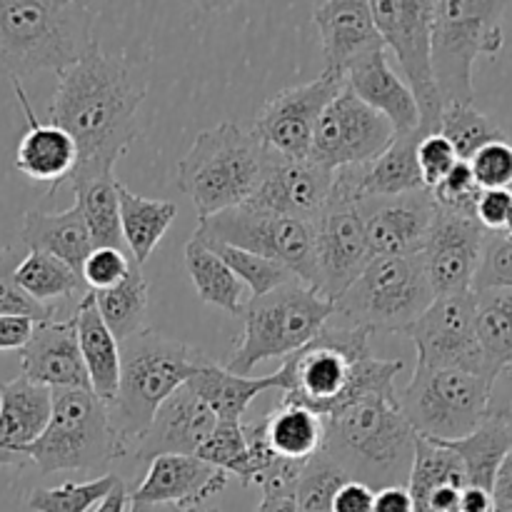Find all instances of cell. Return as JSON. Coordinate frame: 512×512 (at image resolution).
<instances>
[{
    "label": "cell",
    "mask_w": 512,
    "mask_h": 512,
    "mask_svg": "<svg viewBox=\"0 0 512 512\" xmlns=\"http://www.w3.org/2000/svg\"><path fill=\"white\" fill-rule=\"evenodd\" d=\"M145 95L143 73L128 58L103 53L98 45L58 75L48 115L50 125L65 130L78 150L68 185L113 175L115 163L138 138L135 118Z\"/></svg>",
    "instance_id": "obj_1"
},
{
    "label": "cell",
    "mask_w": 512,
    "mask_h": 512,
    "mask_svg": "<svg viewBox=\"0 0 512 512\" xmlns=\"http://www.w3.org/2000/svg\"><path fill=\"white\" fill-rule=\"evenodd\" d=\"M370 335L355 325H325L318 338L295 350L275 373L283 403L303 405L328 418L345 403L373 393H395L403 360L370 353Z\"/></svg>",
    "instance_id": "obj_2"
},
{
    "label": "cell",
    "mask_w": 512,
    "mask_h": 512,
    "mask_svg": "<svg viewBox=\"0 0 512 512\" xmlns=\"http://www.w3.org/2000/svg\"><path fill=\"white\" fill-rule=\"evenodd\" d=\"M323 453L370 490L408 488L418 435L400 413L398 395L355 398L323 418Z\"/></svg>",
    "instance_id": "obj_3"
},
{
    "label": "cell",
    "mask_w": 512,
    "mask_h": 512,
    "mask_svg": "<svg viewBox=\"0 0 512 512\" xmlns=\"http://www.w3.org/2000/svg\"><path fill=\"white\" fill-rule=\"evenodd\" d=\"M205 355L153 328L120 343V380L110 400L108 423L118 458L133 453V445L153 423L160 405L183 388L205 363Z\"/></svg>",
    "instance_id": "obj_4"
},
{
    "label": "cell",
    "mask_w": 512,
    "mask_h": 512,
    "mask_svg": "<svg viewBox=\"0 0 512 512\" xmlns=\"http://www.w3.org/2000/svg\"><path fill=\"white\" fill-rule=\"evenodd\" d=\"M95 13L68 0H0V75H60L90 53Z\"/></svg>",
    "instance_id": "obj_5"
},
{
    "label": "cell",
    "mask_w": 512,
    "mask_h": 512,
    "mask_svg": "<svg viewBox=\"0 0 512 512\" xmlns=\"http://www.w3.org/2000/svg\"><path fill=\"white\" fill-rule=\"evenodd\" d=\"M263 158L265 145L230 120L203 130L178 163V185L193 200L198 220L248 203Z\"/></svg>",
    "instance_id": "obj_6"
},
{
    "label": "cell",
    "mask_w": 512,
    "mask_h": 512,
    "mask_svg": "<svg viewBox=\"0 0 512 512\" xmlns=\"http://www.w3.org/2000/svg\"><path fill=\"white\" fill-rule=\"evenodd\" d=\"M240 315L245 320L243 335L225 360V368L250 378L263 360L288 358L318 338L335 315V303L295 278L250 300Z\"/></svg>",
    "instance_id": "obj_7"
},
{
    "label": "cell",
    "mask_w": 512,
    "mask_h": 512,
    "mask_svg": "<svg viewBox=\"0 0 512 512\" xmlns=\"http://www.w3.org/2000/svg\"><path fill=\"white\" fill-rule=\"evenodd\" d=\"M508 3L438 0L433 3L430 48L433 75L445 105L475 103L473 68L480 55L500 53L505 43L503 15Z\"/></svg>",
    "instance_id": "obj_8"
},
{
    "label": "cell",
    "mask_w": 512,
    "mask_h": 512,
    "mask_svg": "<svg viewBox=\"0 0 512 512\" xmlns=\"http://www.w3.org/2000/svg\"><path fill=\"white\" fill-rule=\"evenodd\" d=\"M435 290L420 255L410 258H373L360 278L335 300V315L345 325L368 333L403 335L430 305Z\"/></svg>",
    "instance_id": "obj_9"
},
{
    "label": "cell",
    "mask_w": 512,
    "mask_h": 512,
    "mask_svg": "<svg viewBox=\"0 0 512 512\" xmlns=\"http://www.w3.org/2000/svg\"><path fill=\"white\" fill-rule=\"evenodd\" d=\"M40 475L80 470L95 473L118 460L108 408L93 390H53V410L45 433L23 453Z\"/></svg>",
    "instance_id": "obj_10"
},
{
    "label": "cell",
    "mask_w": 512,
    "mask_h": 512,
    "mask_svg": "<svg viewBox=\"0 0 512 512\" xmlns=\"http://www.w3.org/2000/svg\"><path fill=\"white\" fill-rule=\"evenodd\" d=\"M490 390L493 380L485 375L415 365L398 405L418 438L450 443L470 435L488 418Z\"/></svg>",
    "instance_id": "obj_11"
},
{
    "label": "cell",
    "mask_w": 512,
    "mask_h": 512,
    "mask_svg": "<svg viewBox=\"0 0 512 512\" xmlns=\"http://www.w3.org/2000/svg\"><path fill=\"white\" fill-rule=\"evenodd\" d=\"M195 235L275 260L285 265L300 283L315 290L313 223L285 218L243 203L198 220Z\"/></svg>",
    "instance_id": "obj_12"
},
{
    "label": "cell",
    "mask_w": 512,
    "mask_h": 512,
    "mask_svg": "<svg viewBox=\"0 0 512 512\" xmlns=\"http://www.w3.org/2000/svg\"><path fill=\"white\" fill-rule=\"evenodd\" d=\"M373 20L383 35L385 50H393L403 68L405 83L413 90L420 113V135L438 133L443 100L433 75V48H430V0H375L370 3Z\"/></svg>",
    "instance_id": "obj_13"
},
{
    "label": "cell",
    "mask_w": 512,
    "mask_h": 512,
    "mask_svg": "<svg viewBox=\"0 0 512 512\" xmlns=\"http://www.w3.org/2000/svg\"><path fill=\"white\" fill-rule=\"evenodd\" d=\"M418 350L415 365L433 370H465L495 380L475 330V295H443L405 330Z\"/></svg>",
    "instance_id": "obj_14"
},
{
    "label": "cell",
    "mask_w": 512,
    "mask_h": 512,
    "mask_svg": "<svg viewBox=\"0 0 512 512\" xmlns=\"http://www.w3.org/2000/svg\"><path fill=\"white\" fill-rule=\"evenodd\" d=\"M395 138V128L345 85L320 115L310 160L328 170L365 165Z\"/></svg>",
    "instance_id": "obj_15"
},
{
    "label": "cell",
    "mask_w": 512,
    "mask_h": 512,
    "mask_svg": "<svg viewBox=\"0 0 512 512\" xmlns=\"http://www.w3.org/2000/svg\"><path fill=\"white\" fill-rule=\"evenodd\" d=\"M343 88V75L330 70H323L310 83L290 85L263 105L250 133L275 153L300 160L310 158L320 115Z\"/></svg>",
    "instance_id": "obj_16"
},
{
    "label": "cell",
    "mask_w": 512,
    "mask_h": 512,
    "mask_svg": "<svg viewBox=\"0 0 512 512\" xmlns=\"http://www.w3.org/2000/svg\"><path fill=\"white\" fill-rule=\"evenodd\" d=\"M313 243L315 290L335 303L373 260L358 203L330 200L313 223Z\"/></svg>",
    "instance_id": "obj_17"
},
{
    "label": "cell",
    "mask_w": 512,
    "mask_h": 512,
    "mask_svg": "<svg viewBox=\"0 0 512 512\" xmlns=\"http://www.w3.org/2000/svg\"><path fill=\"white\" fill-rule=\"evenodd\" d=\"M333 198V170L310 158H288L265 148L258 185L248 198L250 208L315 223Z\"/></svg>",
    "instance_id": "obj_18"
},
{
    "label": "cell",
    "mask_w": 512,
    "mask_h": 512,
    "mask_svg": "<svg viewBox=\"0 0 512 512\" xmlns=\"http://www.w3.org/2000/svg\"><path fill=\"white\" fill-rule=\"evenodd\" d=\"M485 240H488V230L478 220L438 208L423 253H420L425 273L438 298L473 293Z\"/></svg>",
    "instance_id": "obj_19"
},
{
    "label": "cell",
    "mask_w": 512,
    "mask_h": 512,
    "mask_svg": "<svg viewBox=\"0 0 512 512\" xmlns=\"http://www.w3.org/2000/svg\"><path fill=\"white\" fill-rule=\"evenodd\" d=\"M358 213L365 223L373 258H410L423 253L438 205L430 190H413L360 200Z\"/></svg>",
    "instance_id": "obj_20"
},
{
    "label": "cell",
    "mask_w": 512,
    "mask_h": 512,
    "mask_svg": "<svg viewBox=\"0 0 512 512\" xmlns=\"http://www.w3.org/2000/svg\"><path fill=\"white\" fill-rule=\"evenodd\" d=\"M215 425L218 418L210 413L208 405L183 385L160 405L153 423L140 435L130 455L145 465L160 455H195Z\"/></svg>",
    "instance_id": "obj_21"
},
{
    "label": "cell",
    "mask_w": 512,
    "mask_h": 512,
    "mask_svg": "<svg viewBox=\"0 0 512 512\" xmlns=\"http://www.w3.org/2000/svg\"><path fill=\"white\" fill-rule=\"evenodd\" d=\"M323 40L325 70L343 75L358 60L385 50L383 35L373 20V10L365 0H328L313 10Z\"/></svg>",
    "instance_id": "obj_22"
},
{
    "label": "cell",
    "mask_w": 512,
    "mask_h": 512,
    "mask_svg": "<svg viewBox=\"0 0 512 512\" xmlns=\"http://www.w3.org/2000/svg\"><path fill=\"white\" fill-rule=\"evenodd\" d=\"M23 378L50 390H90L88 370L75 335V320H45L35 323L33 335L20 348Z\"/></svg>",
    "instance_id": "obj_23"
},
{
    "label": "cell",
    "mask_w": 512,
    "mask_h": 512,
    "mask_svg": "<svg viewBox=\"0 0 512 512\" xmlns=\"http://www.w3.org/2000/svg\"><path fill=\"white\" fill-rule=\"evenodd\" d=\"M228 475L195 455H160L148 465L143 483L130 493L138 503H170L195 508L208 503L228 485Z\"/></svg>",
    "instance_id": "obj_24"
},
{
    "label": "cell",
    "mask_w": 512,
    "mask_h": 512,
    "mask_svg": "<svg viewBox=\"0 0 512 512\" xmlns=\"http://www.w3.org/2000/svg\"><path fill=\"white\" fill-rule=\"evenodd\" d=\"M13 90L20 100L28 130L20 138L15 150V170L30 178L33 183L48 185V195H53L60 185L68 183L78 163V150L70 135L58 125H43L33 113L28 95H25L20 80H13Z\"/></svg>",
    "instance_id": "obj_25"
},
{
    "label": "cell",
    "mask_w": 512,
    "mask_h": 512,
    "mask_svg": "<svg viewBox=\"0 0 512 512\" xmlns=\"http://www.w3.org/2000/svg\"><path fill=\"white\" fill-rule=\"evenodd\" d=\"M53 410V390L28 378L0 385V465H25L23 453L45 433Z\"/></svg>",
    "instance_id": "obj_26"
},
{
    "label": "cell",
    "mask_w": 512,
    "mask_h": 512,
    "mask_svg": "<svg viewBox=\"0 0 512 512\" xmlns=\"http://www.w3.org/2000/svg\"><path fill=\"white\" fill-rule=\"evenodd\" d=\"M345 85L375 113L383 115L395 128V135L420 133V113L413 90L388 63V50H378L358 60L345 73Z\"/></svg>",
    "instance_id": "obj_27"
},
{
    "label": "cell",
    "mask_w": 512,
    "mask_h": 512,
    "mask_svg": "<svg viewBox=\"0 0 512 512\" xmlns=\"http://www.w3.org/2000/svg\"><path fill=\"white\" fill-rule=\"evenodd\" d=\"M73 320L80 355H83L85 370H88L90 390L95 393V398L108 405L115 398L120 380V343L100 318L93 293L78 300Z\"/></svg>",
    "instance_id": "obj_28"
},
{
    "label": "cell",
    "mask_w": 512,
    "mask_h": 512,
    "mask_svg": "<svg viewBox=\"0 0 512 512\" xmlns=\"http://www.w3.org/2000/svg\"><path fill=\"white\" fill-rule=\"evenodd\" d=\"M20 238L28 245V250L53 255V258L63 260L65 265L78 270V273L85 260H88V255L95 250L78 205L60 210V213L28 210L23 218Z\"/></svg>",
    "instance_id": "obj_29"
},
{
    "label": "cell",
    "mask_w": 512,
    "mask_h": 512,
    "mask_svg": "<svg viewBox=\"0 0 512 512\" xmlns=\"http://www.w3.org/2000/svg\"><path fill=\"white\" fill-rule=\"evenodd\" d=\"M185 385L208 405L218 423H243V415L250 403L265 390L278 388L275 373L265 375V378H245V375L230 373L225 365L213 363V360H205L198 373Z\"/></svg>",
    "instance_id": "obj_30"
},
{
    "label": "cell",
    "mask_w": 512,
    "mask_h": 512,
    "mask_svg": "<svg viewBox=\"0 0 512 512\" xmlns=\"http://www.w3.org/2000/svg\"><path fill=\"white\" fill-rule=\"evenodd\" d=\"M118 205H120V230L123 243L130 248V258L138 265L153 255L170 223L178 218V208L170 200H153L133 193L118 180Z\"/></svg>",
    "instance_id": "obj_31"
},
{
    "label": "cell",
    "mask_w": 512,
    "mask_h": 512,
    "mask_svg": "<svg viewBox=\"0 0 512 512\" xmlns=\"http://www.w3.org/2000/svg\"><path fill=\"white\" fill-rule=\"evenodd\" d=\"M438 443V440H435ZM460 458L465 470V483L493 493L495 475L500 463L512 448V430L495 418H485L478 428L460 440L443 443Z\"/></svg>",
    "instance_id": "obj_32"
},
{
    "label": "cell",
    "mask_w": 512,
    "mask_h": 512,
    "mask_svg": "<svg viewBox=\"0 0 512 512\" xmlns=\"http://www.w3.org/2000/svg\"><path fill=\"white\" fill-rule=\"evenodd\" d=\"M185 270L203 303L215 305L228 315L243 313V283L230 273L220 255L195 233L185 243Z\"/></svg>",
    "instance_id": "obj_33"
},
{
    "label": "cell",
    "mask_w": 512,
    "mask_h": 512,
    "mask_svg": "<svg viewBox=\"0 0 512 512\" xmlns=\"http://www.w3.org/2000/svg\"><path fill=\"white\" fill-rule=\"evenodd\" d=\"M268 445L285 460L305 463L323 450L325 423L313 410L295 403H280L263 418Z\"/></svg>",
    "instance_id": "obj_34"
},
{
    "label": "cell",
    "mask_w": 512,
    "mask_h": 512,
    "mask_svg": "<svg viewBox=\"0 0 512 512\" xmlns=\"http://www.w3.org/2000/svg\"><path fill=\"white\" fill-rule=\"evenodd\" d=\"M78 210L85 220L95 248L123 250V230H120L118 180L113 175L83 178L70 183Z\"/></svg>",
    "instance_id": "obj_35"
},
{
    "label": "cell",
    "mask_w": 512,
    "mask_h": 512,
    "mask_svg": "<svg viewBox=\"0 0 512 512\" xmlns=\"http://www.w3.org/2000/svg\"><path fill=\"white\" fill-rule=\"evenodd\" d=\"M475 330L490 370L512 368V290H475Z\"/></svg>",
    "instance_id": "obj_36"
},
{
    "label": "cell",
    "mask_w": 512,
    "mask_h": 512,
    "mask_svg": "<svg viewBox=\"0 0 512 512\" xmlns=\"http://www.w3.org/2000/svg\"><path fill=\"white\" fill-rule=\"evenodd\" d=\"M448 485H455V488L468 485L458 455L450 448H445L443 443H435V440H415L413 468H410L408 478V493L413 498V510L428 512V503L435 490L448 488Z\"/></svg>",
    "instance_id": "obj_37"
},
{
    "label": "cell",
    "mask_w": 512,
    "mask_h": 512,
    "mask_svg": "<svg viewBox=\"0 0 512 512\" xmlns=\"http://www.w3.org/2000/svg\"><path fill=\"white\" fill-rule=\"evenodd\" d=\"M98 305V313L113 338L118 343L128 340L130 335L145 330V318H148V280L138 263H133L130 275L110 290H90Z\"/></svg>",
    "instance_id": "obj_38"
},
{
    "label": "cell",
    "mask_w": 512,
    "mask_h": 512,
    "mask_svg": "<svg viewBox=\"0 0 512 512\" xmlns=\"http://www.w3.org/2000/svg\"><path fill=\"white\" fill-rule=\"evenodd\" d=\"M13 283L20 285L30 298L38 303H48V300H73L85 298L90 293L88 285L83 283L78 270L65 265L63 260L53 258V255L35 253L30 250L18 268L13 270Z\"/></svg>",
    "instance_id": "obj_39"
},
{
    "label": "cell",
    "mask_w": 512,
    "mask_h": 512,
    "mask_svg": "<svg viewBox=\"0 0 512 512\" xmlns=\"http://www.w3.org/2000/svg\"><path fill=\"white\" fill-rule=\"evenodd\" d=\"M438 133L453 145L460 163H470V158H473L480 148H485V145L498 143V140H508L505 130L500 128L493 118L480 113V110L475 108V103L445 105L443 115H440Z\"/></svg>",
    "instance_id": "obj_40"
},
{
    "label": "cell",
    "mask_w": 512,
    "mask_h": 512,
    "mask_svg": "<svg viewBox=\"0 0 512 512\" xmlns=\"http://www.w3.org/2000/svg\"><path fill=\"white\" fill-rule=\"evenodd\" d=\"M350 483L348 475L320 450L308 458L295 485V508L298 512H330L338 490Z\"/></svg>",
    "instance_id": "obj_41"
},
{
    "label": "cell",
    "mask_w": 512,
    "mask_h": 512,
    "mask_svg": "<svg viewBox=\"0 0 512 512\" xmlns=\"http://www.w3.org/2000/svg\"><path fill=\"white\" fill-rule=\"evenodd\" d=\"M118 475L105 473L85 483H63L58 488H38L30 493L28 508L33 512H90L115 488Z\"/></svg>",
    "instance_id": "obj_42"
},
{
    "label": "cell",
    "mask_w": 512,
    "mask_h": 512,
    "mask_svg": "<svg viewBox=\"0 0 512 512\" xmlns=\"http://www.w3.org/2000/svg\"><path fill=\"white\" fill-rule=\"evenodd\" d=\"M205 243L220 255V260H223V263L230 268V273L243 283V288L248 285V288L253 290V298H260V295L270 293V290L295 280V275L290 273L285 265L275 263V260L260 258V255L248 253V250L230 248V245H223V243H213V240H205Z\"/></svg>",
    "instance_id": "obj_43"
},
{
    "label": "cell",
    "mask_w": 512,
    "mask_h": 512,
    "mask_svg": "<svg viewBox=\"0 0 512 512\" xmlns=\"http://www.w3.org/2000/svg\"><path fill=\"white\" fill-rule=\"evenodd\" d=\"M195 458L223 470L228 478H238L243 488L250 485V458L248 443H245L243 435V423L215 425V430L205 438V443L200 445Z\"/></svg>",
    "instance_id": "obj_44"
},
{
    "label": "cell",
    "mask_w": 512,
    "mask_h": 512,
    "mask_svg": "<svg viewBox=\"0 0 512 512\" xmlns=\"http://www.w3.org/2000/svg\"><path fill=\"white\" fill-rule=\"evenodd\" d=\"M480 188L473 178V170H470L468 163H458L433 190L435 205L440 210H448V213L465 215V218H475V205H478Z\"/></svg>",
    "instance_id": "obj_45"
},
{
    "label": "cell",
    "mask_w": 512,
    "mask_h": 512,
    "mask_svg": "<svg viewBox=\"0 0 512 512\" xmlns=\"http://www.w3.org/2000/svg\"><path fill=\"white\" fill-rule=\"evenodd\" d=\"M495 288L512 290V238L505 233H488L473 293Z\"/></svg>",
    "instance_id": "obj_46"
},
{
    "label": "cell",
    "mask_w": 512,
    "mask_h": 512,
    "mask_svg": "<svg viewBox=\"0 0 512 512\" xmlns=\"http://www.w3.org/2000/svg\"><path fill=\"white\" fill-rule=\"evenodd\" d=\"M475 183L483 190H512V143L498 140L470 158Z\"/></svg>",
    "instance_id": "obj_47"
},
{
    "label": "cell",
    "mask_w": 512,
    "mask_h": 512,
    "mask_svg": "<svg viewBox=\"0 0 512 512\" xmlns=\"http://www.w3.org/2000/svg\"><path fill=\"white\" fill-rule=\"evenodd\" d=\"M135 260L128 258L123 250L115 248H95L88 260L80 268V278L88 285V290H110L118 288L130 275Z\"/></svg>",
    "instance_id": "obj_48"
},
{
    "label": "cell",
    "mask_w": 512,
    "mask_h": 512,
    "mask_svg": "<svg viewBox=\"0 0 512 512\" xmlns=\"http://www.w3.org/2000/svg\"><path fill=\"white\" fill-rule=\"evenodd\" d=\"M458 155H455L453 145L443 138L440 133L423 135L418 143V170L423 178L425 190H433L450 170L458 165Z\"/></svg>",
    "instance_id": "obj_49"
},
{
    "label": "cell",
    "mask_w": 512,
    "mask_h": 512,
    "mask_svg": "<svg viewBox=\"0 0 512 512\" xmlns=\"http://www.w3.org/2000/svg\"><path fill=\"white\" fill-rule=\"evenodd\" d=\"M0 315L3 318H25L30 323H45V320L55 318V310L30 298L20 285L13 283V278H0Z\"/></svg>",
    "instance_id": "obj_50"
},
{
    "label": "cell",
    "mask_w": 512,
    "mask_h": 512,
    "mask_svg": "<svg viewBox=\"0 0 512 512\" xmlns=\"http://www.w3.org/2000/svg\"><path fill=\"white\" fill-rule=\"evenodd\" d=\"M512 213V190H483L475 205V220L488 233H505Z\"/></svg>",
    "instance_id": "obj_51"
},
{
    "label": "cell",
    "mask_w": 512,
    "mask_h": 512,
    "mask_svg": "<svg viewBox=\"0 0 512 512\" xmlns=\"http://www.w3.org/2000/svg\"><path fill=\"white\" fill-rule=\"evenodd\" d=\"M373 500L375 490H370L368 485L350 480V483H345L343 488L338 490L330 512H373Z\"/></svg>",
    "instance_id": "obj_52"
},
{
    "label": "cell",
    "mask_w": 512,
    "mask_h": 512,
    "mask_svg": "<svg viewBox=\"0 0 512 512\" xmlns=\"http://www.w3.org/2000/svg\"><path fill=\"white\" fill-rule=\"evenodd\" d=\"M488 418L500 420V423L508 425L512 430V373L510 370H503V373L493 380Z\"/></svg>",
    "instance_id": "obj_53"
},
{
    "label": "cell",
    "mask_w": 512,
    "mask_h": 512,
    "mask_svg": "<svg viewBox=\"0 0 512 512\" xmlns=\"http://www.w3.org/2000/svg\"><path fill=\"white\" fill-rule=\"evenodd\" d=\"M35 323L25 318H3L0 315V350H20L33 335Z\"/></svg>",
    "instance_id": "obj_54"
},
{
    "label": "cell",
    "mask_w": 512,
    "mask_h": 512,
    "mask_svg": "<svg viewBox=\"0 0 512 512\" xmlns=\"http://www.w3.org/2000/svg\"><path fill=\"white\" fill-rule=\"evenodd\" d=\"M493 500L495 512H512V448L500 463L498 475L493 483Z\"/></svg>",
    "instance_id": "obj_55"
},
{
    "label": "cell",
    "mask_w": 512,
    "mask_h": 512,
    "mask_svg": "<svg viewBox=\"0 0 512 512\" xmlns=\"http://www.w3.org/2000/svg\"><path fill=\"white\" fill-rule=\"evenodd\" d=\"M373 512H415L408 488H383L375 493Z\"/></svg>",
    "instance_id": "obj_56"
},
{
    "label": "cell",
    "mask_w": 512,
    "mask_h": 512,
    "mask_svg": "<svg viewBox=\"0 0 512 512\" xmlns=\"http://www.w3.org/2000/svg\"><path fill=\"white\" fill-rule=\"evenodd\" d=\"M458 512H495L493 493L483 488H473V485H465L463 495H460Z\"/></svg>",
    "instance_id": "obj_57"
},
{
    "label": "cell",
    "mask_w": 512,
    "mask_h": 512,
    "mask_svg": "<svg viewBox=\"0 0 512 512\" xmlns=\"http://www.w3.org/2000/svg\"><path fill=\"white\" fill-rule=\"evenodd\" d=\"M128 505H130L128 485H125L123 480H118V483H115V488L105 495L103 503L95 508V512H125L128 510Z\"/></svg>",
    "instance_id": "obj_58"
},
{
    "label": "cell",
    "mask_w": 512,
    "mask_h": 512,
    "mask_svg": "<svg viewBox=\"0 0 512 512\" xmlns=\"http://www.w3.org/2000/svg\"><path fill=\"white\" fill-rule=\"evenodd\" d=\"M130 512H198V510L180 508V505H170V503H138V500H130Z\"/></svg>",
    "instance_id": "obj_59"
},
{
    "label": "cell",
    "mask_w": 512,
    "mask_h": 512,
    "mask_svg": "<svg viewBox=\"0 0 512 512\" xmlns=\"http://www.w3.org/2000/svg\"><path fill=\"white\" fill-rule=\"evenodd\" d=\"M255 512H298L293 498H263Z\"/></svg>",
    "instance_id": "obj_60"
},
{
    "label": "cell",
    "mask_w": 512,
    "mask_h": 512,
    "mask_svg": "<svg viewBox=\"0 0 512 512\" xmlns=\"http://www.w3.org/2000/svg\"><path fill=\"white\" fill-rule=\"evenodd\" d=\"M505 235H508V238H512V213H510L508 225H505Z\"/></svg>",
    "instance_id": "obj_61"
},
{
    "label": "cell",
    "mask_w": 512,
    "mask_h": 512,
    "mask_svg": "<svg viewBox=\"0 0 512 512\" xmlns=\"http://www.w3.org/2000/svg\"><path fill=\"white\" fill-rule=\"evenodd\" d=\"M205 512H220V510H218V508H208Z\"/></svg>",
    "instance_id": "obj_62"
},
{
    "label": "cell",
    "mask_w": 512,
    "mask_h": 512,
    "mask_svg": "<svg viewBox=\"0 0 512 512\" xmlns=\"http://www.w3.org/2000/svg\"><path fill=\"white\" fill-rule=\"evenodd\" d=\"M508 370H510V373H512V368H508Z\"/></svg>",
    "instance_id": "obj_63"
}]
</instances>
